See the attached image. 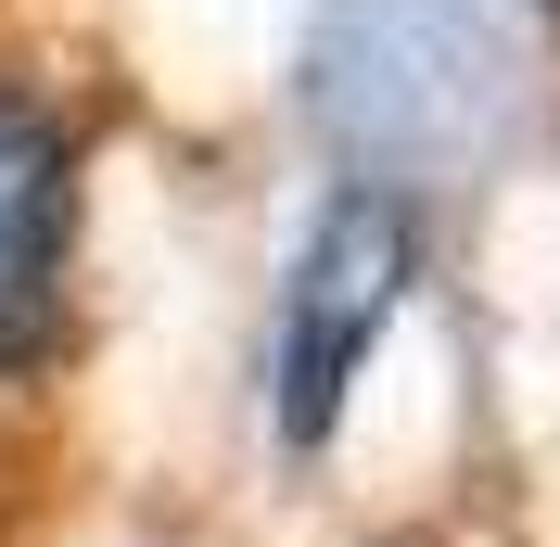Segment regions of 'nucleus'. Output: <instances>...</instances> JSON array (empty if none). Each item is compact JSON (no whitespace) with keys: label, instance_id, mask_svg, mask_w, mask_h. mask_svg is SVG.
Masks as SVG:
<instances>
[{"label":"nucleus","instance_id":"nucleus-1","mask_svg":"<svg viewBox=\"0 0 560 547\" xmlns=\"http://www.w3.org/2000/svg\"><path fill=\"white\" fill-rule=\"evenodd\" d=\"M395 280H408V217L383 191H345L293 268V306H280V420L293 433H331L345 382L370 370V344L395 318Z\"/></svg>","mask_w":560,"mask_h":547},{"label":"nucleus","instance_id":"nucleus-2","mask_svg":"<svg viewBox=\"0 0 560 547\" xmlns=\"http://www.w3.org/2000/svg\"><path fill=\"white\" fill-rule=\"evenodd\" d=\"M65 242H77V153L26 90H0V370H38L65 331Z\"/></svg>","mask_w":560,"mask_h":547},{"label":"nucleus","instance_id":"nucleus-3","mask_svg":"<svg viewBox=\"0 0 560 547\" xmlns=\"http://www.w3.org/2000/svg\"><path fill=\"white\" fill-rule=\"evenodd\" d=\"M535 13H560V0H535Z\"/></svg>","mask_w":560,"mask_h":547}]
</instances>
